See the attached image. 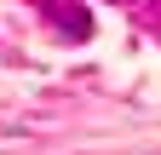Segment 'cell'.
<instances>
[{
	"label": "cell",
	"mask_w": 161,
	"mask_h": 155,
	"mask_svg": "<svg viewBox=\"0 0 161 155\" xmlns=\"http://www.w3.org/2000/svg\"><path fill=\"white\" fill-rule=\"evenodd\" d=\"M35 6L52 17V29L64 35V40H92V17H86L80 0H35Z\"/></svg>",
	"instance_id": "6da1fadb"
}]
</instances>
